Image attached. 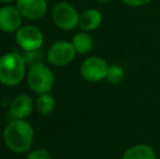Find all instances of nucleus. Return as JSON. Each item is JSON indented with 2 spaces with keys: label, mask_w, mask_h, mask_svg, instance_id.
Masks as SVG:
<instances>
[{
  "label": "nucleus",
  "mask_w": 160,
  "mask_h": 159,
  "mask_svg": "<svg viewBox=\"0 0 160 159\" xmlns=\"http://www.w3.org/2000/svg\"><path fill=\"white\" fill-rule=\"evenodd\" d=\"M76 51L71 42L58 40L47 50L46 58L50 64L55 67H65L75 59Z\"/></svg>",
  "instance_id": "nucleus-6"
},
{
  "label": "nucleus",
  "mask_w": 160,
  "mask_h": 159,
  "mask_svg": "<svg viewBox=\"0 0 160 159\" xmlns=\"http://www.w3.org/2000/svg\"><path fill=\"white\" fill-rule=\"evenodd\" d=\"M15 42L23 51L37 50L44 45V34L35 25H22L15 33Z\"/></svg>",
  "instance_id": "nucleus-7"
},
{
  "label": "nucleus",
  "mask_w": 160,
  "mask_h": 159,
  "mask_svg": "<svg viewBox=\"0 0 160 159\" xmlns=\"http://www.w3.org/2000/svg\"><path fill=\"white\" fill-rule=\"evenodd\" d=\"M26 159H52L50 153L45 148H37L30 152Z\"/></svg>",
  "instance_id": "nucleus-17"
},
{
  "label": "nucleus",
  "mask_w": 160,
  "mask_h": 159,
  "mask_svg": "<svg viewBox=\"0 0 160 159\" xmlns=\"http://www.w3.org/2000/svg\"><path fill=\"white\" fill-rule=\"evenodd\" d=\"M26 64L23 55L11 51L0 57V83L13 87L21 84L26 77Z\"/></svg>",
  "instance_id": "nucleus-2"
},
{
  "label": "nucleus",
  "mask_w": 160,
  "mask_h": 159,
  "mask_svg": "<svg viewBox=\"0 0 160 159\" xmlns=\"http://www.w3.org/2000/svg\"><path fill=\"white\" fill-rule=\"evenodd\" d=\"M109 64L103 58L91 56L82 61L80 66L81 77L87 82L97 83L106 80Z\"/></svg>",
  "instance_id": "nucleus-5"
},
{
  "label": "nucleus",
  "mask_w": 160,
  "mask_h": 159,
  "mask_svg": "<svg viewBox=\"0 0 160 159\" xmlns=\"http://www.w3.org/2000/svg\"><path fill=\"white\" fill-rule=\"evenodd\" d=\"M34 102L26 94L15 96L9 107V115L12 119H26L33 112Z\"/></svg>",
  "instance_id": "nucleus-10"
},
{
  "label": "nucleus",
  "mask_w": 160,
  "mask_h": 159,
  "mask_svg": "<svg viewBox=\"0 0 160 159\" xmlns=\"http://www.w3.org/2000/svg\"><path fill=\"white\" fill-rule=\"evenodd\" d=\"M124 4L128 7H133V8H138V7H144L150 3L152 0H121Z\"/></svg>",
  "instance_id": "nucleus-18"
},
{
  "label": "nucleus",
  "mask_w": 160,
  "mask_h": 159,
  "mask_svg": "<svg viewBox=\"0 0 160 159\" xmlns=\"http://www.w3.org/2000/svg\"><path fill=\"white\" fill-rule=\"evenodd\" d=\"M51 17L53 24L61 31L69 32L78 27L80 13L73 4L68 1H61L56 4L51 12Z\"/></svg>",
  "instance_id": "nucleus-4"
},
{
  "label": "nucleus",
  "mask_w": 160,
  "mask_h": 159,
  "mask_svg": "<svg viewBox=\"0 0 160 159\" xmlns=\"http://www.w3.org/2000/svg\"><path fill=\"white\" fill-rule=\"evenodd\" d=\"M17 0H0V3L2 4H10L12 2H15Z\"/></svg>",
  "instance_id": "nucleus-19"
},
{
  "label": "nucleus",
  "mask_w": 160,
  "mask_h": 159,
  "mask_svg": "<svg viewBox=\"0 0 160 159\" xmlns=\"http://www.w3.org/2000/svg\"><path fill=\"white\" fill-rule=\"evenodd\" d=\"M124 79V70L119 66H109V70H108V74L106 80L110 83V84L118 85Z\"/></svg>",
  "instance_id": "nucleus-15"
},
{
  "label": "nucleus",
  "mask_w": 160,
  "mask_h": 159,
  "mask_svg": "<svg viewBox=\"0 0 160 159\" xmlns=\"http://www.w3.org/2000/svg\"><path fill=\"white\" fill-rule=\"evenodd\" d=\"M26 81L34 93L45 94L50 93L55 85V75L49 67L42 63L31 66L26 73Z\"/></svg>",
  "instance_id": "nucleus-3"
},
{
  "label": "nucleus",
  "mask_w": 160,
  "mask_h": 159,
  "mask_svg": "<svg viewBox=\"0 0 160 159\" xmlns=\"http://www.w3.org/2000/svg\"><path fill=\"white\" fill-rule=\"evenodd\" d=\"M15 6L24 19L31 21L42 19L48 12L47 0H17Z\"/></svg>",
  "instance_id": "nucleus-9"
},
{
  "label": "nucleus",
  "mask_w": 160,
  "mask_h": 159,
  "mask_svg": "<svg viewBox=\"0 0 160 159\" xmlns=\"http://www.w3.org/2000/svg\"><path fill=\"white\" fill-rule=\"evenodd\" d=\"M36 108L42 115H50L56 108L55 97L50 93L40 94L36 99Z\"/></svg>",
  "instance_id": "nucleus-14"
},
{
  "label": "nucleus",
  "mask_w": 160,
  "mask_h": 159,
  "mask_svg": "<svg viewBox=\"0 0 160 159\" xmlns=\"http://www.w3.org/2000/svg\"><path fill=\"white\" fill-rule=\"evenodd\" d=\"M24 60H25L28 66H34V64L42 63L45 59V55L40 51V49L32 51H24L23 53Z\"/></svg>",
  "instance_id": "nucleus-16"
},
{
  "label": "nucleus",
  "mask_w": 160,
  "mask_h": 159,
  "mask_svg": "<svg viewBox=\"0 0 160 159\" xmlns=\"http://www.w3.org/2000/svg\"><path fill=\"white\" fill-rule=\"evenodd\" d=\"M71 42L76 53H81V55L88 53L94 47V39L92 35L88 32H84V31L76 33L72 38Z\"/></svg>",
  "instance_id": "nucleus-13"
},
{
  "label": "nucleus",
  "mask_w": 160,
  "mask_h": 159,
  "mask_svg": "<svg viewBox=\"0 0 160 159\" xmlns=\"http://www.w3.org/2000/svg\"><path fill=\"white\" fill-rule=\"evenodd\" d=\"M23 15L13 4H2L0 7V30L3 33H17L23 25Z\"/></svg>",
  "instance_id": "nucleus-8"
},
{
  "label": "nucleus",
  "mask_w": 160,
  "mask_h": 159,
  "mask_svg": "<svg viewBox=\"0 0 160 159\" xmlns=\"http://www.w3.org/2000/svg\"><path fill=\"white\" fill-rule=\"evenodd\" d=\"M97 2H100V3H108V2H111L112 0H96Z\"/></svg>",
  "instance_id": "nucleus-20"
},
{
  "label": "nucleus",
  "mask_w": 160,
  "mask_h": 159,
  "mask_svg": "<svg viewBox=\"0 0 160 159\" xmlns=\"http://www.w3.org/2000/svg\"><path fill=\"white\" fill-rule=\"evenodd\" d=\"M35 132L26 119H12L3 130L6 146L15 154H24L31 151Z\"/></svg>",
  "instance_id": "nucleus-1"
},
{
  "label": "nucleus",
  "mask_w": 160,
  "mask_h": 159,
  "mask_svg": "<svg viewBox=\"0 0 160 159\" xmlns=\"http://www.w3.org/2000/svg\"><path fill=\"white\" fill-rule=\"evenodd\" d=\"M121 159H158L154 147L148 144H135L123 153Z\"/></svg>",
  "instance_id": "nucleus-12"
},
{
  "label": "nucleus",
  "mask_w": 160,
  "mask_h": 159,
  "mask_svg": "<svg viewBox=\"0 0 160 159\" xmlns=\"http://www.w3.org/2000/svg\"><path fill=\"white\" fill-rule=\"evenodd\" d=\"M102 23V14L98 9L88 8L80 13L78 27L84 32H94Z\"/></svg>",
  "instance_id": "nucleus-11"
}]
</instances>
